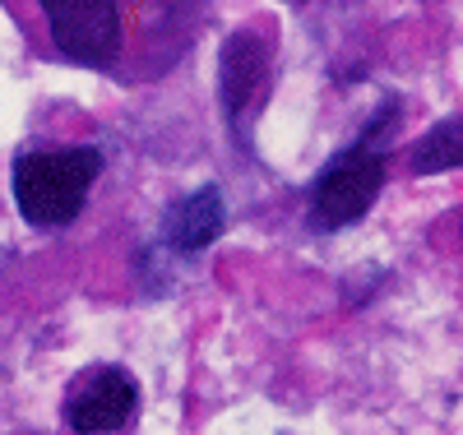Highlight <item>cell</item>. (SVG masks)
<instances>
[{
	"label": "cell",
	"instance_id": "obj_2",
	"mask_svg": "<svg viewBox=\"0 0 463 435\" xmlns=\"http://www.w3.org/2000/svg\"><path fill=\"white\" fill-rule=\"evenodd\" d=\"M102 172V153L80 148H28L14 157V204L33 227H65L84 213V200Z\"/></svg>",
	"mask_w": 463,
	"mask_h": 435
},
{
	"label": "cell",
	"instance_id": "obj_7",
	"mask_svg": "<svg viewBox=\"0 0 463 435\" xmlns=\"http://www.w3.org/2000/svg\"><path fill=\"white\" fill-rule=\"evenodd\" d=\"M408 167L417 176H436V172H449V167H463V116H445L440 126H431L427 135L417 139Z\"/></svg>",
	"mask_w": 463,
	"mask_h": 435
},
{
	"label": "cell",
	"instance_id": "obj_6",
	"mask_svg": "<svg viewBox=\"0 0 463 435\" xmlns=\"http://www.w3.org/2000/svg\"><path fill=\"white\" fill-rule=\"evenodd\" d=\"M227 227V204H222V190L218 185H204L195 194L176 200L163 218V241L176 251V255H200L209 251Z\"/></svg>",
	"mask_w": 463,
	"mask_h": 435
},
{
	"label": "cell",
	"instance_id": "obj_3",
	"mask_svg": "<svg viewBox=\"0 0 463 435\" xmlns=\"http://www.w3.org/2000/svg\"><path fill=\"white\" fill-rule=\"evenodd\" d=\"M33 10L56 56L74 65H111L121 56V0H5Z\"/></svg>",
	"mask_w": 463,
	"mask_h": 435
},
{
	"label": "cell",
	"instance_id": "obj_4",
	"mask_svg": "<svg viewBox=\"0 0 463 435\" xmlns=\"http://www.w3.org/2000/svg\"><path fill=\"white\" fill-rule=\"evenodd\" d=\"M139 412V384L121 366H93L65 393V426L74 435H111L126 430Z\"/></svg>",
	"mask_w": 463,
	"mask_h": 435
},
{
	"label": "cell",
	"instance_id": "obj_1",
	"mask_svg": "<svg viewBox=\"0 0 463 435\" xmlns=\"http://www.w3.org/2000/svg\"><path fill=\"white\" fill-rule=\"evenodd\" d=\"M399 107L384 102V111L357 135V144H347L320 167L311 185V227L316 232H343L366 218L375 204V194L384 185V135L394 130Z\"/></svg>",
	"mask_w": 463,
	"mask_h": 435
},
{
	"label": "cell",
	"instance_id": "obj_5",
	"mask_svg": "<svg viewBox=\"0 0 463 435\" xmlns=\"http://www.w3.org/2000/svg\"><path fill=\"white\" fill-rule=\"evenodd\" d=\"M269 74V47L260 33H232L222 43V65H218V98H222V116L227 126L246 135V121L255 111L260 84Z\"/></svg>",
	"mask_w": 463,
	"mask_h": 435
}]
</instances>
